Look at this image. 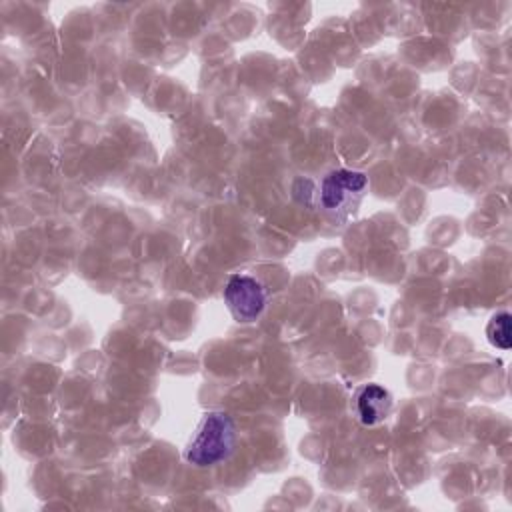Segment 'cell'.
Wrapping results in <instances>:
<instances>
[{
    "label": "cell",
    "mask_w": 512,
    "mask_h": 512,
    "mask_svg": "<svg viewBox=\"0 0 512 512\" xmlns=\"http://www.w3.org/2000/svg\"><path fill=\"white\" fill-rule=\"evenodd\" d=\"M236 446V424L230 414L222 410L208 412L198 424L192 440L184 450L188 464L208 468L224 462Z\"/></svg>",
    "instance_id": "6da1fadb"
},
{
    "label": "cell",
    "mask_w": 512,
    "mask_h": 512,
    "mask_svg": "<svg viewBox=\"0 0 512 512\" xmlns=\"http://www.w3.org/2000/svg\"><path fill=\"white\" fill-rule=\"evenodd\" d=\"M368 188V178L360 170H330L320 182V206L338 222H344L360 204Z\"/></svg>",
    "instance_id": "7a4b0ae2"
},
{
    "label": "cell",
    "mask_w": 512,
    "mask_h": 512,
    "mask_svg": "<svg viewBox=\"0 0 512 512\" xmlns=\"http://www.w3.org/2000/svg\"><path fill=\"white\" fill-rule=\"evenodd\" d=\"M264 286L248 274H232L224 286V302L238 322L256 320L266 308Z\"/></svg>",
    "instance_id": "3957f363"
},
{
    "label": "cell",
    "mask_w": 512,
    "mask_h": 512,
    "mask_svg": "<svg viewBox=\"0 0 512 512\" xmlns=\"http://www.w3.org/2000/svg\"><path fill=\"white\" fill-rule=\"evenodd\" d=\"M392 410V396L378 384H366L356 396V414L364 426H376L388 418Z\"/></svg>",
    "instance_id": "277c9868"
},
{
    "label": "cell",
    "mask_w": 512,
    "mask_h": 512,
    "mask_svg": "<svg viewBox=\"0 0 512 512\" xmlns=\"http://www.w3.org/2000/svg\"><path fill=\"white\" fill-rule=\"evenodd\" d=\"M510 314L508 312H498L490 318L486 326V336L488 342L500 350H510L512 346V332H510Z\"/></svg>",
    "instance_id": "5b68a950"
}]
</instances>
